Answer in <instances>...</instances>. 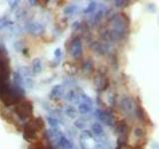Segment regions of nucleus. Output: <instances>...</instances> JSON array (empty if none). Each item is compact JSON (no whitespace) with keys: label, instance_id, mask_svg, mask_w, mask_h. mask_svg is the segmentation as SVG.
Wrapping results in <instances>:
<instances>
[{"label":"nucleus","instance_id":"f257e3e1","mask_svg":"<svg viewBox=\"0 0 159 149\" xmlns=\"http://www.w3.org/2000/svg\"><path fill=\"white\" fill-rule=\"evenodd\" d=\"M128 17L123 13L116 14L109 21V38L112 40H121L126 36L128 30Z\"/></svg>","mask_w":159,"mask_h":149},{"label":"nucleus","instance_id":"f03ea898","mask_svg":"<svg viewBox=\"0 0 159 149\" xmlns=\"http://www.w3.org/2000/svg\"><path fill=\"white\" fill-rule=\"evenodd\" d=\"M24 97V89L15 84L10 86L2 94H0V101H1L6 106H10L12 104H16L20 102L21 98Z\"/></svg>","mask_w":159,"mask_h":149},{"label":"nucleus","instance_id":"7ed1b4c3","mask_svg":"<svg viewBox=\"0 0 159 149\" xmlns=\"http://www.w3.org/2000/svg\"><path fill=\"white\" fill-rule=\"evenodd\" d=\"M80 144L82 149H102L97 139L93 136L92 131L84 130L81 133L80 136Z\"/></svg>","mask_w":159,"mask_h":149},{"label":"nucleus","instance_id":"20e7f679","mask_svg":"<svg viewBox=\"0 0 159 149\" xmlns=\"http://www.w3.org/2000/svg\"><path fill=\"white\" fill-rule=\"evenodd\" d=\"M14 111H15V112H16L17 115L22 119V120H25V119L30 118L32 116L33 104L31 102H29V101H22L17 104Z\"/></svg>","mask_w":159,"mask_h":149},{"label":"nucleus","instance_id":"39448f33","mask_svg":"<svg viewBox=\"0 0 159 149\" xmlns=\"http://www.w3.org/2000/svg\"><path fill=\"white\" fill-rule=\"evenodd\" d=\"M119 108L123 113L127 114V115H131L136 111L135 102L130 97H123L119 102Z\"/></svg>","mask_w":159,"mask_h":149},{"label":"nucleus","instance_id":"423d86ee","mask_svg":"<svg viewBox=\"0 0 159 149\" xmlns=\"http://www.w3.org/2000/svg\"><path fill=\"white\" fill-rule=\"evenodd\" d=\"M70 53H71L72 57L74 59H80L83 55V46H82V41L79 37L75 38L72 43H71V47H70Z\"/></svg>","mask_w":159,"mask_h":149},{"label":"nucleus","instance_id":"0eeeda50","mask_svg":"<svg viewBox=\"0 0 159 149\" xmlns=\"http://www.w3.org/2000/svg\"><path fill=\"white\" fill-rule=\"evenodd\" d=\"M37 136V130L33 122H27L24 126L23 137L26 141H33Z\"/></svg>","mask_w":159,"mask_h":149},{"label":"nucleus","instance_id":"6e6552de","mask_svg":"<svg viewBox=\"0 0 159 149\" xmlns=\"http://www.w3.org/2000/svg\"><path fill=\"white\" fill-rule=\"evenodd\" d=\"M97 117L101 120L102 123L107 124L108 126H113L114 123H116V120H114V117L112 116L111 113H109L107 111H97L96 112Z\"/></svg>","mask_w":159,"mask_h":149},{"label":"nucleus","instance_id":"1a4fd4ad","mask_svg":"<svg viewBox=\"0 0 159 149\" xmlns=\"http://www.w3.org/2000/svg\"><path fill=\"white\" fill-rule=\"evenodd\" d=\"M26 30L33 35H41L44 33L45 28L43 27V25H41L40 23H36V22H31L28 23L26 25Z\"/></svg>","mask_w":159,"mask_h":149},{"label":"nucleus","instance_id":"9d476101","mask_svg":"<svg viewBox=\"0 0 159 149\" xmlns=\"http://www.w3.org/2000/svg\"><path fill=\"white\" fill-rule=\"evenodd\" d=\"M94 84H96V88H98V91L102 92L106 91L108 87V79L102 76V74H98V76L94 78Z\"/></svg>","mask_w":159,"mask_h":149},{"label":"nucleus","instance_id":"9b49d317","mask_svg":"<svg viewBox=\"0 0 159 149\" xmlns=\"http://www.w3.org/2000/svg\"><path fill=\"white\" fill-rule=\"evenodd\" d=\"M116 132L119 135V138H126V135L128 133L127 124L124 121H121L120 123H118V125L116 128Z\"/></svg>","mask_w":159,"mask_h":149},{"label":"nucleus","instance_id":"f8f14e48","mask_svg":"<svg viewBox=\"0 0 159 149\" xmlns=\"http://www.w3.org/2000/svg\"><path fill=\"white\" fill-rule=\"evenodd\" d=\"M10 68L9 59L7 57V53L4 50L0 49V69Z\"/></svg>","mask_w":159,"mask_h":149},{"label":"nucleus","instance_id":"ddd939ff","mask_svg":"<svg viewBox=\"0 0 159 149\" xmlns=\"http://www.w3.org/2000/svg\"><path fill=\"white\" fill-rule=\"evenodd\" d=\"M57 144L59 145V147H61L62 149H72L73 148L72 142L70 141L69 139L66 136H65V135H62L61 137L59 138Z\"/></svg>","mask_w":159,"mask_h":149},{"label":"nucleus","instance_id":"4468645a","mask_svg":"<svg viewBox=\"0 0 159 149\" xmlns=\"http://www.w3.org/2000/svg\"><path fill=\"white\" fill-rule=\"evenodd\" d=\"M92 131L94 135L97 136H102L104 134V130H103V127L101 125V123L98 122H94L93 123L92 125Z\"/></svg>","mask_w":159,"mask_h":149},{"label":"nucleus","instance_id":"2eb2a0df","mask_svg":"<svg viewBox=\"0 0 159 149\" xmlns=\"http://www.w3.org/2000/svg\"><path fill=\"white\" fill-rule=\"evenodd\" d=\"M32 70L34 74H39L42 71V63L40 59H35L32 63Z\"/></svg>","mask_w":159,"mask_h":149},{"label":"nucleus","instance_id":"dca6fc26","mask_svg":"<svg viewBox=\"0 0 159 149\" xmlns=\"http://www.w3.org/2000/svg\"><path fill=\"white\" fill-rule=\"evenodd\" d=\"M78 109H79L80 113H82V114H87V113H89V111H92V106H89V104H88V103L82 102V103H80V104H79Z\"/></svg>","mask_w":159,"mask_h":149},{"label":"nucleus","instance_id":"f3484780","mask_svg":"<svg viewBox=\"0 0 159 149\" xmlns=\"http://www.w3.org/2000/svg\"><path fill=\"white\" fill-rule=\"evenodd\" d=\"M33 123H34V126H35V128H36L37 131L42 130V129H44V127H45V122L41 117H37L34 120Z\"/></svg>","mask_w":159,"mask_h":149},{"label":"nucleus","instance_id":"a211bd4d","mask_svg":"<svg viewBox=\"0 0 159 149\" xmlns=\"http://www.w3.org/2000/svg\"><path fill=\"white\" fill-rule=\"evenodd\" d=\"M63 91V86L62 84H57L52 88V92H51V97H57L60 96L62 93Z\"/></svg>","mask_w":159,"mask_h":149},{"label":"nucleus","instance_id":"6ab92c4d","mask_svg":"<svg viewBox=\"0 0 159 149\" xmlns=\"http://www.w3.org/2000/svg\"><path fill=\"white\" fill-rule=\"evenodd\" d=\"M96 7H97V2L96 1H91V2H89V6L84 10V13L88 14V13L93 12L94 10H96Z\"/></svg>","mask_w":159,"mask_h":149},{"label":"nucleus","instance_id":"aec40b11","mask_svg":"<svg viewBox=\"0 0 159 149\" xmlns=\"http://www.w3.org/2000/svg\"><path fill=\"white\" fill-rule=\"evenodd\" d=\"M76 10H77L76 5H70V6H68L66 9L64 10V13H65V15H69V16H71V15H73L75 12H76Z\"/></svg>","mask_w":159,"mask_h":149},{"label":"nucleus","instance_id":"412c9836","mask_svg":"<svg viewBox=\"0 0 159 149\" xmlns=\"http://www.w3.org/2000/svg\"><path fill=\"white\" fill-rule=\"evenodd\" d=\"M75 126L79 129H84V126H86V121L84 120V119L80 118V119H77L76 122H75Z\"/></svg>","mask_w":159,"mask_h":149},{"label":"nucleus","instance_id":"4be33fe9","mask_svg":"<svg viewBox=\"0 0 159 149\" xmlns=\"http://www.w3.org/2000/svg\"><path fill=\"white\" fill-rule=\"evenodd\" d=\"M102 16H103V10L102 9L98 10V11L97 12V14H96V16H94V18H93V24H97L99 20L102 19Z\"/></svg>","mask_w":159,"mask_h":149},{"label":"nucleus","instance_id":"5701e85b","mask_svg":"<svg viewBox=\"0 0 159 149\" xmlns=\"http://www.w3.org/2000/svg\"><path fill=\"white\" fill-rule=\"evenodd\" d=\"M47 120H48V122L50 123V125H51L53 128H56L58 125H59V121L57 120L56 118H54V117H48L47 118Z\"/></svg>","mask_w":159,"mask_h":149},{"label":"nucleus","instance_id":"b1692460","mask_svg":"<svg viewBox=\"0 0 159 149\" xmlns=\"http://www.w3.org/2000/svg\"><path fill=\"white\" fill-rule=\"evenodd\" d=\"M114 5H116V7H117V8H122V7L127 6L128 1H123V0H116V1H114Z\"/></svg>","mask_w":159,"mask_h":149},{"label":"nucleus","instance_id":"393cba45","mask_svg":"<svg viewBox=\"0 0 159 149\" xmlns=\"http://www.w3.org/2000/svg\"><path fill=\"white\" fill-rule=\"evenodd\" d=\"M67 114H68V116L70 117H75V115H76V109H75L73 106H69L67 108Z\"/></svg>","mask_w":159,"mask_h":149},{"label":"nucleus","instance_id":"a878e982","mask_svg":"<svg viewBox=\"0 0 159 149\" xmlns=\"http://www.w3.org/2000/svg\"><path fill=\"white\" fill-rule=\"evenodd\" d=\"M81 97H82V98L84 99V103H88V104H89V106H92V104H93V102H92L91 97H88L87 94L82 93V94H81Z\"/></svg>","mask_w":159,"mask_h":149},{"label":"nucleus","instance_id":"bb28decb","mask_svg":"<svg viewBox=\"0 0 159 149\" xmlns=\"http://www.w3.org/2000/svg\"><path fill=\"white\" fill-rule=\"evenodd\" d=\"M28 149H45V147L43 146L42 143H34V144H31Z\"/></svg>","mask_w":159,"mask_h":149},{"label":"nucleus","instance_id":"cd10ccee","mask_svg":"<svg viewBox=\"0 0 159 149\" xmlns=\"http://www.w3.org/2000/svg\"><path fill=\"white\" fill-rule=\"evenodd\" d=\"M93 69V64L91 61H87L86 63L84 64V71H91Z\"/></svg>","mask_w":159,"mask_h":149},{"label":"nucleus","instance_id":"c85d7f7f","mask_svg":"<svg viewBox=\"0 0 159 149\" xmlns=\"http://www.w3.org/2000/svg\"><path fill=\"white\" fill-rule=\"evenodd\" d=\"M134 134H135L137 137H140L143 135V130L141 128H135L134 129Z\"/></svg>","mask_w":159,"mask_h":149},{"label":"nucleus","instance_id":"c756f323","mask_svg":"<svg viewBox=\"0 0 159 149\" xmlns=\"http://www.w3.org/2000/svg\"><path fill=\"white\" fill-rule=\"evenodd\" d=\"M54 55H55V57H56L57 59L61 58V56H62V50L60 49V48L56 49V50H55V52H54Z\"/></svg>","mask_w":159,"mask_h":149},{"label":"nucleus","instance_id":"7c9ffc66","mask_svg":"<svg viewBox=\"0 0 159 149\" xmlns=\"http://www.w3.org/2000/svg\"><path fill=\"white\" fill-rule=\"evenodd\" d=\"M9 4H10V7H11V9H14L15 7L17 6V4H18V1H9Z\"/></svg>","mask_w":159,"mask_h":149},{"label":"nucleus","instance_id":"2f4dec72","mask_svg":"<svg viewBox=\"0 0 159 149\" xmlns=\"http://www.w3.org/2000/svg\"><path fill=\"white\" fill-rule=\"evenodd\" d=\"M151 149H159V143H157V142H154V143H152V145H151Z\"/></svg>","mask_w":159,"mask_h":149}]
</instances>
